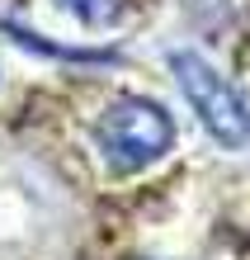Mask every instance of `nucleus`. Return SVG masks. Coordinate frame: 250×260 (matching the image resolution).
Returning a JSON list of instances; mask_svg holds the SVG:
<instances>
[{
    "label": "nucleus",
    "instance_id": "obj_2",
    "mask_svg": "<svg viewBox=\"0 0 250 260\" xmlns=\"http://www.w3.org/2000/svg\"><path fill=\"white\" fill-rule=\"evenodd\" d=\"M165 62H170V76H175L189 114L198 118V128L222 151H245L250 147V100L236 90V81L222 76L194 48H175Z\"/></svg>",
    "mask_w": 250,
    "mask_h": 260
},
{
    "label": "nucleus",
    "instance_id": "obj_1",
    "mask_svg": "<svg viewBox=\"0 0 250 260\" xmlns=\"http://www.w3.org/2000/svg\"><path fill=\"white\" fill-rule=\"evenodd\" d=\"M175 118L151 95H118L95 118V151L114 175H142L175 151Z\"/></svg>",
    "mask_w": 250,
    "mask_h": 260
},
{
    "label": "nucleus",
    "instance_id": "obj_3",
    "mask_svg": "<svg viewBox=\"0 0 250 260\" xmlns=\"http://www.w3.org/2000/svg\"><path fill=\"white\" fill-rule=\"evenodd\" d=\"M57 5L66 14H76L81 24H90V28H104L123 14V0H57Z\"/></svg>",
    "mask_w": 250,
    "mask_h": 260
}]
</instances>
